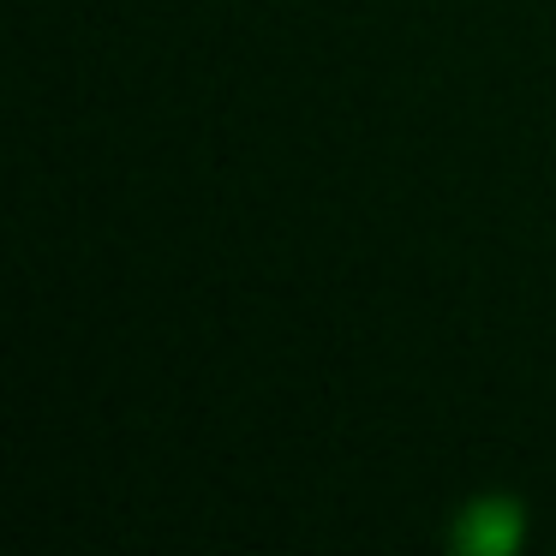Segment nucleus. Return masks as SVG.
I'll list each match as a JSON object with an SVG mask.
<instances>
[{"mask_svg": "<svg viewBox=\"0 0 556 556\" xmlns=\"http://www.w3.org/2000/svg\"><path fill=\"white\" fill-rule=\"evenodd\" d=\"M527 539V508L520 496H472L448 527V544L460 556H508Z\"/></svg>", "mask_w": 556, "mask_h": 556, "instance_id": "1", "label": "nucleus"}]
</instances>
